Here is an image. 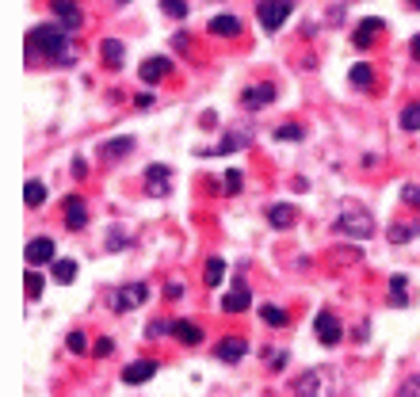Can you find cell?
<instances>
[{
	"label": "cell",
	"mask_w": 420,
	"mask_h": 397,
	"mask_svg": "<svg viewBox=\"0 0 420 397\" xmlns=\"http://www.w3.org/2000/svg\"><path fill=\"white\" fill-rule=\"evenodd\" d=\"M69 35L73 31H65L61 24H42L31 31V39H27V50H42L46 58L54 61H69Z\"/></svg>",
	"instance_id": "obj_1"
},
{
	"label": "cell",
	"mask_w": 420,
	"mask_h": 397,
	"mask_svg": "<svg viewBox=\"0 0 420 397\" xmlns=\"http://www.w3.org/2000/svg\"><path fill=\"white\" fill-rule=\"evenodd\" d=\"M336 233H344L351 241H367L374 233V218L363 211V206L348 203V206H340V214H336Z\"/></svg>",
	"instance_id": "obj_2"
},
{
	"label": "cell",
	"mask_w": 420,
	"mask_h": 397,
	"mask_svg": "<svg viewBox=\"0 0 420 397\" xmlns=\"http://www.w3.org/2000/svg\"><path fill=\"white\" fill-rule=\"evenodd\" d=\"M291 16V0H260V27L264 31H279Z\"/></svg>",
	"instance_id": "obj_3"
},
{
	"label": "cell",
	"mask_w": 420,
	"mask_h": 397,
	"mask_svg": "<svg viewBox=\"0 0 420 397\" xmlns=\"http://www.w3.org/2000/svg\"><path fill=\"white\" fill-rule=\"evenodd\" d=\"M314 333H317V340H321L325 348H336L340 336H344V328H340V321H336L333 310H321V313L314 317Z\"/></svg>",
	"instance_id": "obj_4"
},
{
	"label": "cell",
	"mask_w": 420,
	"mask_h": 397,
	"mask_svg": "<svg viewBox=\"0 0 420 397\" xmlns=\"http://www.w3.org/2000/svg\"><path fill=\"white\" fill-rule=\"evenodd\" d=\"M275 84L271 81H260V84H249L245 92H241V107H249V111H260V107L275 104Z\"/></svg>",
	"instance_id": "obj_5"
},
{
	"label": "cell",
	"mask_w": 420,
	"mask_h": 397,
	"mask_svg": "<svg viewBox=\"0 0 420 397\" xmlns=\"http://www.w3.org/2000/svg\"><path fill=\"white\" fill-rule=\"evenodd\" d=\"M146 298H149V286L146 283H126V286H119V291H115V310L119 313H130V310H138Z\"/></svg>",
	"instance_id": "obj_6"
},
{
	"label": "cell",
	"mask_w": 420,
	"mask_h": 397,
	"mask_svg": "<svg viewBox=\"0 0 420 397\" xmlns=\"http://www.w3.org/2000/svg\"><path fill=\"white\" fill-rule=\"evenodd\" d=\"M24 256H27L31 268H39V263H54V260H58V248H54L50 237H31L27 248H24Z\"/></svg>",
	"instance_id": "obj_7"
},
{
	"label": "cell",
	"mask_w": 420,
	"mask_h": 397,
	"mask_svg": "<svg viewBox=\"0 0 420 397\" xmlns=\"http://www.w3.org/2000/svg\"><path fill=\"white\" fill-rule=\"evenodd\" d=\"M50 12L58 16V24L65 31H76V27L84 24V12H81V4H76V0H50Z\"/></svg>",
	"instance_id": "obj_8"
},
{
	"label": "cell",
	"mask_w": 420,
	"mask_h": 397,
	"mask_svg": "<svg viewBox=\"0 0 420 397\" xmlns=\"http://www.w3.org/2000/svg\"><path fill=\"white\" fill-rule=\"evenodd\" d=\"M61 214H65V229H73V233H81V229L88 226V206L81 195H69L61 203Z\"/></svg>",
	"instance_id": "obj_9"
},
{
	"label": "cell",
	"mask_w": 420,
	"mask_h": 397,
	"mask_svg": "<svg viewBox=\"0 0 420 397\" xmlns=\"http://www.w3.org/2000/svg\"><path fill=\"white\" fill-rule=\"evenodd\" d=\"M169 180H172V169H169V164H149V169H146V191H149L153 198L169 195Z\"/></svg>",
	"instance_id": "obj_10"
},
{
	"label": "cell",
	"mask_w": 420,
	"mask_h": 397,
	"mask_svg": "<svg viewBox=\"0 0 420 397\" xmlns=\"http://www.w3.org/2000/svg\"><path fill=\"white\" fill-rule=\"evenodd\" d=\"M382 31H386L382 19H374V16H371V19H359V27H356V35H351V42H356L359 50H371L374 42H379Z\"/></svg>",
	"instance_id": "obj_11"
},
{
	"label": "cell",
	"mask_w": 420,
	"mask_h": 397,
	"mask_svg": "<svg viewBox=\"0 0 420 397\" xmlns=\"http://www.w3.org/2000/svg\"><path fill=\"white\" fill-rule=\"evenodd\" d=\"M249 306H252V294H249V286L237 279L234 286H229V294L222 298V310L226 313H241V310H249Z\"/></svg>",
	"instance_id": "obj_12"
},
{
	"label": "cell",
	"mask_w": 420,
	"mask_h": 397,
	"mask_svg": "<svg viewBox=\"0 0 420 397\" xmlns=\"http://www.w3.org/2000/svg\"><path fill=\"white\" fill-rule=\"evenodd\" d=\"M153 374H157V359H138V363H130V367L123 371V382L126 386H141V382H149Z\"/></svg>",
	"instance_id": "obj_13"
},
{
	"label": "cell",
	"mask_w": 420,
	"mask_h": 397,
	"mask_svg": "<svg viewBox=\"0 0 420 397\" xmlns=\"http://www.w3.org/2000/svg\"><path fill=\"white\" fill-rule=\"evenodd\" d=\"M298 222V211L291 203H275V206H268V226L271 229H291Z\"/></svg>",
	"instance_id": "obj_14"
},
{
	"label": "cell",
	"mask_w": 420,
	"mask_h": 397,
	"mask_svg": "<svg viewBox=\"0 0 420 397\" xmlns=\"http://www.w3.org/2000/svg\"><path fill=\"white\" fill-rule=\"evenodd\" d=\"M99 58L107 61V69H123V61H126V46L119 39H104L99 42Z\"/></svg>",
	"instance_id": "obj_15"
},
{
	"label": "cell",
	"mask_w": 420,
	"mask_h": 397,
	"mask_svg": "<svg viewBox=\"0 0 420 397\" xmlns=\"http://www.w3.org/2000/svg\"><path fill=\"white\" fill-rule=\"evenodd\" d=\"M169 69H172L169 58H146V61H141V69H138V76H141L146 84H157V81H164V76H169Z\"/></svg>",
	"instance_id": "obj_16"
},
{
	"label": "cell",
	"mask_w": 420,
	"mask_h": 397,
	"mask_svg": "<svg viewBox=\"0 0 420 397\" xmlns=\"http://www.w3.org/2000/svg\"><path fill=\"white\" fill-rule=\"evenodd\" d=\"M206 31H210V35H218V39H234V35H241V19L237 16H214L206 24Z\"/></svg>",
	"instance_id": "obj_17"
},
{
	"label": "cell",
	"mask_w": 420,
	"mask_h": 397,
	"mask_svg": "<svg viewBox=\"0 0 420 397\" xmlns=\"http://www.w3.org/2000/svg\"><path fill=\"white\" fill-rule=\"evenodd\" d=\"M138 141L130 138V134H123V138H111V141H104L99 146V157H107V161H119V157H126L130 149H134Z\"/></svg>",
	"instance_id": "obj_18"
},
{
	"label": "cell",
	"mask_w": 420,
	"mask_h": 397,
	"mask_svg": "<svg viewBox=\"0 0 420 397\" xmlns=\"http://www.w3.org/2000/svg\"><path fill=\"white\" fill-rule=\"evenodd\" d=\"M291 390H294V397H317V393H321V374H317V371L298 374Z\"/></svg>",
	"instance_id": "obj_19"
},
{
	"label": "cell",
	"mask_w": 420,
	"mask_h": 397,
	"mask_svg": "<svg viewBox=\"0 0 420 397\" xmlns=\"http://www.w3.org/2000/svg\"><path fill=\"white\" fill-rule=\"evenodd\" d=\"M245 351H249V344H245V340L229 336V340H222V344L214 348V356L222 359V363H237V359H245Z\"/></svg>",
	"instance_id": "obj_20"
},
{
	"label": "cell",
	"mask_w": 420,
	"mask_h": 397,
	"mask_svg": "<svg viewBox=\"0 0 420 397\" xmlns=\"http://www.w3.org/2000/svg\"><path fill=\"white\" fill-rule=\"evenodd\" d=\"M172 336L180 340V344H199V340H203V328H199L195 321H187V317H180V321H172Z\"/></svg>",
	"instance_id": "obj_21"
},
{
	"label": "cell",
	"mask_w": 420,
	"mask_h": 397,
	"mask_svg": "<svg viewBox=\"0 0 420 397\" xmlns=\"http://www.w3.org/2000/svg\"><path fill=\"white\" fill-rule=\"evenodd\" d=\"M420 237V222H397L390 226V245H405V241Z\"/></svg>",
	"instance_id": "obj_22"
},
{
	"label": "cell",
	"mask_w": 420,
	"mask_h": 397,
	"mask_svg": "<svg viewBox=\"0 0 420 397\" xmlns=\"http://www.w3.org/2000/svg\"><path fill=\"white\" fill-rule=\"evenodd\" d=\"M24 203L31 206V211L46 203V184H42V180H27V184H24Z\"/></svg>",
	"instance_id": "obj_23"
},
{
	"label": "cell",
	"mask_w": 420,
	"mask_h": 397,
	"mask_svg": "<svg viewBox=\"0 0 420 397\" xmlns=\"http://www.w3.org/2000/svg\"><path fill=\"white\" fill-rule=\"evenodd\" d=\"M222 279H226V260L222 256H210L206 260V271H203V283L206 286H218Z\"/></svg>",
	"instance_id": "obj_24"
},
{
	"label": "cell",
	"mask_w": 420,
	"mask_h": 397,
	"mask_svg": "<svg viewBox=\"0 0 420 397\" xmlns=\"http://www.w3.org/2000/svg\"><path fill=\"white\" fill-rule=\"evenodd\" d=\"M397 123H401V130H409V134H416V130H420V104H416V99L401 107V119H397Z\"/></svg>",
	"instance_id": "obj_25"
},
{
	"label": "cell",
	"mask_w": 420,
	"mask_h": 397,
	"mask_svg": "<svg viewBox=\"0 0 420 397\" xmlns=\"http://www.w3.org/2000/svg\"><path fill=\"white\" fill-rule=\"evenodd\" d=\"M409 294V275H390V306H405Z\"/></svg>",
	"instance_id": "obj_26"
},
{
	"label": "cell",
	"mask_w": 420,
	"mask_h": 397,
	"mask_svg": "<svg viewBox=\"0 0 420 397\" xmlns=\"http://www.w3.org/2000/svg\"><path fill=\"white\" fill-rule=\"evenodd\" d=\"M126 245H130V229H123V226L107 229V252H123Z\"/></svg>",
	"instance_id": "obj_27"
},
{
	"label": "cell",
	"mask_w": 420,
	"mask_h": 397,
	"mask_svg": "<svg viewBox=\"0 0 420 397\" xmlns=\"http://www.w3.org/2000/svg\"><path fill=\"white\" fill-rule=\"evenodd\" d=\"M348 81L356 84V88H371V81H374V69L367 61H359V65H351V73H348Z\"/></svg>",
	"instance_id": "obj_28"
},
{
	"label": "cell",
	"mask_w": 420,
	"mask_h": 397,
	"mask_svg": "<svg viewBox=\"0 0 420 397\" xmlns=\"http://www.w3.org/2000/svg\"><path fill=\"white\" fill-rule=\"evenodd\" d=\"M260 317H264V321H268L271 328H283L286 321H291V317H286V310H283V306H260Z\"/></svg>",
	"instance_id": "obj_29"
},
{
	"label": "cell",
	"mask_w": 420,
	"mask_h": 397,
	"mask_svg": "<svg viewBox=\"0 0 420 397\" xmlns=\"http://www.w3.org/2000/svg\"><path fill=\"white\" fill-rule=\"evenodd\" d=\"M76 271H81V268H76V260H54V279H58V283H73Z\"/></svg>",
	"instance_id": "obj_30"
},
{
	"label": "cell",
	"mask_w": 420,
	"mask_h": 397,
	"mask_svg": "<svg viewBox=\"0 0 420 397\" xmlns=\"http://www.w3.org/2000/svg\"><path fill=\"white\" fill-rule=\"evenodd\" d=\"M161 12L169 16V19H187L191 4H187V0H161Z\"/></svg>",
	"instance_id": "obj_31"
},
{
	"label": "cell",
	"mask_w": 420,
	"mask_h": 397,
	"mask_svg": "<svg viewBox=\"0 0 420 397\" xmlns=\"http://www.w3.org/2000/svg\"><path fill=\"white\" fill-rule=\"evenodd\" d=\"M306 130L298 123H286V126H275V141H302Z\"/></svg>",
	"instance_id": "obj_32"
},
{
	"label": "cell",
	"mask_w": 420,
	"mask_h": 397,
	"mask_svg": "<svg viewBox=\"0 0 420 397\" xmlns=\"http://www.w3.org/2000/svg\"><path fill=\"white\" fill-rule=\"evenodd\" d=\"M42 286H46V279H42L39 271H27V275H24V291H27L31 302H35V298L42 294Z\"/></svg>",
	"instance_id": "obj_33"
},
{
	"label": "cell",
	"mask_w": 420,
	"mask_h": 397,
	"mask_svg": "<svg viewBox=\"0 0 420 397\" xmlns=\"http://www.w3.org/2000/svg\"><path fill=\"white\" fill-rule=\"evenodd\" d=\"M241 184H245V176H241L237 169H229V172L222 176V191H226V195H237V191H241Z\"/></svg>",
	"instance_id": "obj_34"
},
{
	"label": "cell",
	"mask_w": 420,
	"mask_h": 397,
	"mask_svg": "<svg viewBox=\"0 0 420 397\" xmlns=\"http://www.w3.org/2000/svg\"><path fill=\"white\" fill-rule=\"evenodd\" d=\"M172 333V321H149L146 325V336L149 340H161V336H169Z\"/></svg>",
	"instance_id": "obj_35"
},
{
	"label": "cell",
	"mask_w": 420,
	"mask_h": 397,
	"mask_svg": "<svg viewBox=\"0 0 420 397\" xmlns=\"http://www.w3.org/2000/svg\"><path fill=\"white\" fill-rule=\"evenodd\" d=\"M65 344H69L73 356H81V351H88V336L81 333V328H76V333H69V340H65Z\"/></svg>",
	"instance_id": "obj_36"
},
{
	"label": "cell",
	"mask_w": 420,
	"mask_h": 397,
	"mask_svg": "<svg viewBox=\"0 0 420 397\" xmlns=\"http://www.w3.org/2000/svg\"><path fill=\"white\" fill-rule=\"evenodd\" d=\"M401 203H405V206H416V211H420V187H416V184H405V187H401Z\"/></svg>",
	"instance_id": "obj_37"
},
{
	"label": "cell",
	"mask_w": 420,
	"mask_h": 397,
	"mask_svg": "<svg viewBox=\"0 0 420 397\" xmlns=\"http://www.w3.org/2000/svg\"><path fill=\"white\" fill-rule=\"evenodd\" d=\"M397 397H420V374H413V378H409L401 390H397Z\"/></svg>",
	"instance_id": "obj_38"
},
{
	"label": "cell",
	"mask_w": 420,
	"mask_h": 397,
	"mask_svg": "<svg viewBox=\"0 0 420 397\" xmlns=\"http://www.w3.org/2000/svg\"><path fill=\"white\" fill-rule=\"evenodd\" d=\"M92 351H96V356H99V359H104V356H111V351H115V344H111V340H107V336H99Z\"/></svg>",
	"instance_id": "obj_39"
},
{
	"label": "cell",
	"mask_w": 420,
	"mask_h": 397,
	"mask_svg": "<svg viewBox=\"0 0 420 397\" xmlns=\"http://www.w3.org/2000/svg\"><path fill=\"white\" fill-rule=\"evenodd\" d=\"M69 169H73V176H76V180H81V176H84V172H88V164H84V161H81V157H76V161H73V164H69Z\"/></svg>",
	"instance_id": "obj_40"
},
{
	"label": "cell",
	"mask_w": 420,
	"mask_h": 397,
	"mask_svg": "<svg viewBox=\"0 0 420 397\" xmlns=\"http://www.w3.org/2000/svg\"><path fill=\"white\" fill-rule=\"evenodd\" d=\"M199 126H203V130H214V126H218V119H214V111H206V115H203V123H199Z\"/></svg>",
	"instance_id": "obj_41"
},
{
	"label": "cell",
	"mask_w": 420,
	"mask_h": 397,
	"mask_svg": "<svg viewBox=\"0 0 420 397\" xmlns=\"http://www.w3.org/2000/svg\"><path fill=\"white\" fill-rule=\"evenodd\" d=\"M164 294H169V298H180L184 286H180V283H169V291H164Z\"/></svg>",
	"instance_id": "obj_42"
},
{
	"label": "cell",
	"mask_w": 420,
	"mask_h": 397,
	"mask_svg": "<svg viewBox=\"0 0 420 397\" xmlns=\"http://www.w3.org/2000/svg\"><path fill=\"white\" fill-rule=\"evenodd\" d=\"M413 58H420V35L413 39Z\"/></svg>",
	"instance_id": "obj_43"
},
{
	"label": "cell",
	"mask_w": 420,
	"mask_h": 397,
	"mask_svg": "<svg viewBox=\"0 0 420 397\" xmlns=\"http://www.w3.org/2000/svg\"><path fill=\"white\" fill-rule=\"evenodd\" d=\"M409 4H413V8H416V12H420V0H409Z\"/></svg>",
	"instance_id": "obj_44"
}]
</instances>
